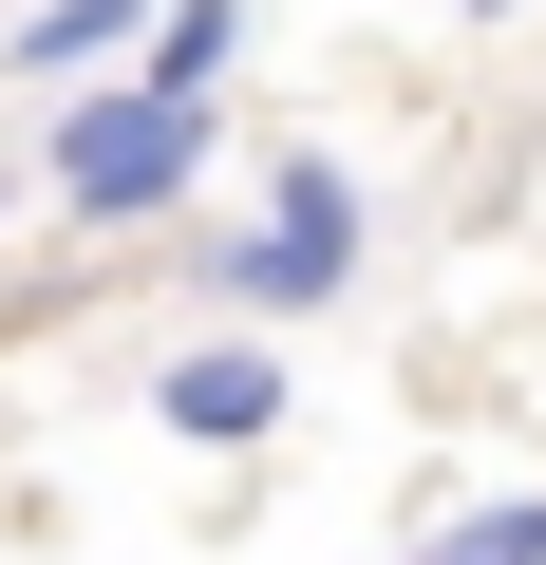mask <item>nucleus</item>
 <instances>
[{"instance_id":"1","label":"nucleus","mask_w":546,"mask_h":565,"mask_svg":"<svg viewBox=\"0 0 546 565\" xmlns=\"http://www.w3.org/2000/svg\"><path fill=\"white\" fill-rule=\"evenodd\" d=\"M207 151H226V95H151V76L114 57V76H76V95L39 114V207H57V226H170V207L207 189Z\"/></svg>"},{"instance_id":"2","label":"nucleus","mask_w":546,"mask_h":565,"mask_svg":"<svg viewBox=\"0 0 546 565\" xmlns=\"http://www.w3.org/2000/svg\"><path fill=\"white\" fill-rule=\"evenodd\" d=\"M358 264H377V189L340 151H264V207L207 226V302L226 321H321V302H358Z\"/></svg>"},{"instance_id":"3","label":"nucleus","mask_w":546,"mask_h":565,"mask_svg":"<svg viewBox=\"0 0 546 565\" xmlns=\"http://www.w3.org/2000/svg\"><path fill=\"white\" fill-rule=\"evenodd\" d=\"M151 415H170V452H264V434H283V340H264V321L189 340V359L151 377Z\"/></svg>"},{"instance_id":"4","label":"nucleus","mask_w":546,"mask_h":565,"mask_svg":"<svg viewBox=\"0 0 546 565\" xmlns=\"http://www.w3.org/2000/svg\"><path fill=\"white\" fill-rule=\"evenodd\" d=\"M132 20H151V0H20L0 76H20V95H76V76H114V57H132Z\"/></svg>"},{"instance_id":"5","label":"nucleus","mask_w":546,"mask_h":565,"mask_svg":"<svg viewBox=\"0 0 546 565\" xmlns=\"http://www.w3.org/2000/svg\"><path fill=\"white\" fill-rule=\"evenodd\" d=\"M226 57H245V0H151V20H132V76L151 95H226Z\"/></svg>"},{"instance_id":"6","label":"nucleus","mask_w":546,"mask_h":565,"mask_svg":"<svg viewBox=\"0 0 546 565\" xmlns=\"http://www.w3.org/2000/svg\"><path fill=\"white\" fill-rule=\"evenodd\" d=\"M415 565H546V490H490V509H452Z\"/></svg>"},{"instance_id":"7","label":"nucleus","mask_w":546,"mask_h":565,"mask_svg":"<svg viewBox=\"0 0 546 565\" xmlns=\"http://www.w3.org/2000/svg\"><path fill=\"white\" fill-rule=\"evenodd\" d=\"M452 20H546V0H452Z\"/></svg>"}]
</instances>
